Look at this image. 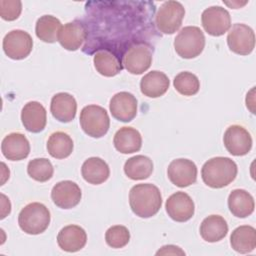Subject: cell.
Instances as JSON below:
<instances>
[{"label": "cell", "instance_id": "obj_1", "mask_svg": "<svg viewBox=\"0 0 256 256\" xmlns=\"http://www.w3.org/2000/svg\"><path fill=\"white\" fill-rule=\"evenodd\" d=\"M129 205L136 216L150 218L157 214L162 206L161 192L151 183L136 184L130 189Z\"/></svg>", "mask_w": 256, "mask_h": 256}, {"label": "cell", "instance_id": "obj_2", "mask_svg": "<svg viewBox=\"0 0 256 256\" xmlns=\"http://www.w3.org/2000/svg\"><path fill=\"white\" fill-rule=\"evenodd\" d=\"M237 165L228 157H214L204 163L201 169L203 182L211 188H223L237 176Z\"/></svg>", "mask_w": 256, "mask_h": 256}, {"label": "cell", "instance_id": "obj_3", "mask_svg": "<svg viewBox=\"0 0 256 256\" xmlns=\"http://www.w3.org/2000/svg\"><path fill=\"white\" fill-rule=\"evenodd\" d=\"M50 211L39 202H32L24 206L18 215V224L22 231L30 235L43 233L50 224Z\"/></svg>", "mask_w": 256, "mask_h": 256}, {"label": "cell", "instance_id": "obj_4", "mask_svg": "<svg viewBox=\"0 0 256 256\" xmlns=\"http://www.w3.org/2000/svg\"><path fill=\"white\" fill-rule=\"evenodd\" d=\"M205 46V36L197 26H186L180 30L174 39L176 53L185 59L199 56Z\"/></svg>", "mask_w": 256, "mask_h": 256}, {"label": "cell", "instance_id": "obj_5", "mask_svg": "<svg viewBox=\"0 0 256 256\" xmlns=\"http://www.w3.org/2000/svg\"><path fill=\"white\" fill-rule=\"evenodd\" d=\"M82 130L90 137L101 138L109 130L110 119L107 111L98 105L85 106L80 112Z\"/></svg>", "mask_w": 256, "mask_h": 256}, {"label": "cell", "instance_id": "obj_6", "mask_svg": "<svg viewBox=\"0 0 256 256\" xmlns=\"http://www.w3.org/2000/svg\"><path fill=\"white\" fill-rule=\"evenodd\" d=\"M185 9L178 1H166L158 9L155 24L163 34H173L182 25Z\"/></svg>", "mask_w": 256, "mask_h": 256}, {"label": "cell", "instance_id": "obj_7", "mask_svg": "<svg viewBox=\"0 0 256 256\" xmlns=\"http://www.w3.org/2000/svg\"><path fill=\"white\" fill-rule=\"evenodd\" d=\"M152 48L147 43L132 44L123 55L122 64L131 74L139 75L147 71L152 63Z\"/></svg>", "mask_w": 256, "mask_h": 256}, {"label": "cell", "instance_id": "obj_8", "mask_svg": "<svg viewBox=\"0 0 256 256\" xmlns=\"http://www.w3.org/2000/svg\"><path fill=\"white\" fill-rule=\"evenodd\" d=\"M4 53L13 60L26 58L32 51L33 39L26 31L16 29L8 32L3 39Z\"/></svg>", "mask_w": 256, "mask_h": 256}, {"label": "cell", "instance_id": "obj_9", "mask_svg": "<svg viewBox=\"0 0 256 256\" xmlns=\"http://www.w3.org/2000/svg\"><path fill=\"white\" fill-rule=\"evenodd\" d=\"M201 23L209 35L218 37L224 35L230 29L231 17L225 8L211 6L202 12Z\"/></svg>", "mask_w": 256, "mask_h": 256}, {"label": "cell", "instance_id": "obj_10", "mask_svg": "<svg viewBox=\"0 0 256 256\" xmlns=\"http://www.w3.org/2000/svg\"><path fill=\"white\" fill-rule=\"evenodd\" d=\"M229 49L238 55H248L255 47V34L251 27L243 23L232 26L227 35Z\"/></svg>", "mask_w": 256, "mask_h": 256}, {"label": "cell", "instance_id": "obj_11", "mask_svg": "<svg viewBox=\"0 0 256 256\" xmlns=\"http://www.w3.org/2000/svg\"><path fill=\"white\" fill-rule=\"evenodd\" d=\"M223 143L230 154L244 156L252 148V137L243 126L231 125L224 133Z\"/></svg>", "mask_w": 256, "mask_h": 256}, {"label": "cell", "instance_id": "obj_12", "mask_svg": "<svg viewBox=\"0 0 256 256\" xmlns=\"http://www.w3.org/2000/svg\"><path fill=\"white\" fill-rule=\"evenodd\" d=\"M167 176L175 186L184 188L196 182L197 167L195 163L189 159H175L168 165Z\"/></svg>", "mask_w": 256, "mask_h": 256}, {"label": "cell", "instance_id": "obj_13", "mask_svg": "<svg viewBox=\"0 0 256 256\" xmlns=\"http://www.w3.org/2000/svg\"><path fill=\"white\" fill-rule=\"evenodd\" d=\"M165 209L172 220L186 222L193 217L195 205L187 193L179 191L168 197L165 203Z\"/></svg>", "mask_w": 256, "mask_h": 256}, {"label": "cell", "instance_id": "obj_14", "mask_svg": "<svg viewBox=\"0 0 256 256\" xmlns=\"http://www.w3.org/2000/svg\"><path fill=\"white\" fill-rule=\"evenodd\" d=\"M81 189L73 181L64 180L55 184L51 191L53 203L62 209H71L77 206L81 200Z\"/></svg>", "mask_w": 256, "mask_h": 256}, {"label": "cell", "instance_id": "obj_15", "mask_svg": "<svg viewBox=\"0 0 256 256\" xmlns=\"http://www.w3.org/2000/svg\"><path fill=\"white\" fill-rule=\"evenodd\" d=\"M109 109L116 120L130 122L137 114V99L126 91L116 93L110 100Z\"/></svg>", "mask_w": 256, "mask_h": 256}, {"label": "cell", "instance_id": "obj_16", "mask_svg": "<svg viewBox=\"0 0 256 256\" xmlns=\"http://www.w3.org/2000/svg\"><path fill=\"white\" fill-rule=\"evenodd\" d=\"M1 151L6 159L11 161H20L29 155L30 144L24 134L13 132L3 138Z\"/></svg>", "mask_w": 256, "mask_h": 256}, {"label": "cell", "instance_id": "obj_17", "mask_svg": "<svg viewBox=\"0 0 256 256\" xmlns=\"http://www.w3.org/2000/svg\"><path fill=\"white\" fill-rule=\"evenodd\" d=\"M21 121L24 128L29 132L39 133L43 131L47 123L45 107L37 101L26 103L21 111Z\"/></svg>", "mask_w": 256, "mask_h": 256}, {"label": "cell", "instance_id": "obj_18", "mask_svg": "<svg viewBox=\"0 0 256 256\" xmlns=\"http://www.w3.org/2000/svg\"><path fill=\"white\" fill-rule=\"evenodd\" d=\"M87 38V31L85 26L79 21H72L62 26L58 42L60 45L69 51L78 50Z\"/></svg>", "mask_w": 256, "mask_h": 256}, {"label": "cell", "instance_id": "obj_19", "mask_svg": "<svg viewBox=\"0 0 256 256\" xmlns=\"http://www.w3.org/2000/svg\"><path fill=\"white\" fill-rule=\"evenodd\" d=\"M50 111L56 120L67 123L72 121L76 116L77 102L71 94L60 92L52 97Z\"/></svg>", "mask_w": 256, "mask_h": 256}, {"label": "cell", "instance_id": "obj_20", "mask_svg": "<svg viewBox=\"0 0 256 256\" xmlns=\"http://www.w3.org/2000/svg\"><path fill=\"white\" fill-rule=\"evenodd\" d=\"M86 242L87 234L78 225H67L57 235L58 246L66 252H77L86 245Z\"/></svg>", "mask_w": 256, "mask_h": 256}, {"label": "cell", "instance_id": "obj_21", "mask_svg": "<svg viewBox=\"0 0 256 256\" xmlns=\"http://www.w3.org/2000/svg\"><path fill=\"white\" fill-rule=\"evenodd\" d=\"M170 85L168 76L157 70H153L144 75L140 81L142 94L150 98H158L166 93Z\"/></svg>", "mask_w": 256, "mask_h": 256}, {"label": "cell", "instance_id": "obj_22", "mask_svg": "<svg viewBox=\"0 0 256 256\" xmlns=\"http://www.w3.org/2000/svg\"><path fill=\"white\" fill-rule=\"evenodd\" d=\"M113 144L117 151L123 154L137 152L142 146V137L138 130L133 127H122L114 135Z\"/></svg>", "mask_w": 256, "mask_h": 256}, {"label": "cell", "instance_id": "obj_23", "mask_svg": "<svg viewBox=\"0 0 256 256\" xmlns=\"http://www.w3.org/2000/svg\"><path fill=\"white\" fill-rule=\"evenodd\" d=\"M83 179L93 185L104 183L110 175L108 164L99 157H90L84 161L81 167Z\"/></svg>", "mask_w": 256, "mask_h": 256}, {"label": "cell", "instance_id": "obj_24", "mask_svg": "<svg viewBox=\"0 0 256 256\" xmlns=\"http://www.w3.org/2000/svg\"><path fill=\"white\" fill-rule=\"evenodd\" d=\"M230 245L238 253L246 254L256 248V230L249 225H242L234 229L230 236Z\"/></svg>", "mask_w": 256, "mask_h": 256}, {"label": "cell", "instance_id": "obj_25", "mask_svg": "<svg viewBox=\"0 0 256 256\" xmlns=\"http://www.w3.org/2000/svg\"><path fill=\"white\" fill-rule=\"evenodd\" d=\"M228 208L238 218L248 217L255 208L254 198L244 189H235L228 196Z\"/></svg>", "mask_w": 256, "mask_h": 256}, {"label": "cell", "instance_id": "obj_26", "mask_svg": "<svg viewBox=\"0 0 256 256\" xmlns=\"http://www.w3.org/2000/svg\"><path fill=\"white\" fill-rule=\"evenodd\" d=\"M200 235L203 240L214 243L222 240L228 233V224L220 215L206 217L200 225Z\"/></svg>", "mask_w": 256, "mask_h": 256}, {"label": "cell", "instance_id": "obj_27", "mask_svg": "<svg viewBox=\"0 0 256 256\" xmlns=\"http://www.w3.org/2000/svg\"><path fill=\"white\" fill-rule=\"evenodd\" d=\"M93 63L97 72L105 77H113L123 68L119 58L108 49L98 50L94 54Z\"/></svg>", "mask_w": 256, "mask_h": 256}, {"label": "cell", "instance_id": "obj_28", "mask_svg": "<svg viewBox=\"0 0 256 256\" xmlns=\"http://www.w3.org/2000/svg\"><path fill=\"white\" fill-rule=\"evenodd\" d=\"M153 172L152 160L144 155L129 158L124 164V173L132 180L147 179Z\"/></svg>", "mask_w": 256, "mask_h": 256}, {"label": "cell", "instance_id": "obj_29", "mask_svg": "<svg viewBox=\"0 0 256 256\" xmlns=\"http://www.w3.org/2000/svg\"><path fill=\"white\" fill-rule=\"evenodd\" d=\"M74 144L71 137L62 131L52 133L47 141L48 153L56 159H64L70 156Z\"/></svg>", "mask_w": 256, "mask_h": 256}, {"label": "cell", "instance_id": "obj_30", "mask_svg": "<svg viewBox=\"0 0 256 256\" xmlns=\"http://www.w3.org/2000/svg\"><path fill=\"white\" fill-rule=\"evenodd\" d=\"M62 28L59 19L52 15L41 16L35 26L36 36L43 42L54 43L58 41V35Z\"/></svg>", "mask_w": 256, "mask_h": 256}, {"label": "cell", "instance_id": "obj_31", "mask_svg": "<svg viewBox=\"0 0 256 256\" xmlns=\"http://www.w3.org/2000/svg\"><path fill=\"white\" fill-rule=\"evenodd\" d=\"M173 85L176 91L184 96L195 95L200 89V81L198 77L188 71H183L177 74L173 80Z\"/></svg>", "mask_w": 256, "mask_h": 256}, {"label": "cell", "instance_id": "obj_32", "mask_svg": "<svg viewBox=\"0 0 256 256\" xmlns=\"http://www.w3.org/2000/svg\"><path fill=\"white\" fill-rule=\"evenodd\" d=\"M28 175L38 182H46L53 176L54 169L51 162L46 158H35L27 165Z\"/></svg>", "mask_w": 256, "mask_h": 256}, {"label": "cell", "instance_id": "obj_33", "mask_svg": "<svg viewBox=\"0 0 256 256\" xmlns=\"http://www.w3.org/2000/svg\"><path fill=\"white\" fill-rule=\"evenodd\" d=\"M129 240L130 232L127 227L122 225L111 226L105 233V241L112 248H122L128 244Z\"/></svg>", "mask_w": 256, "mask_h": 256}, {"label": "cell", "instance_id": "obj_34", "mask_svg": "<svg viewBox=\"0 0 256 256\" xmlns=\"http://www.w3.org/2000/svg\"><path fill=\"white\" fill-rule=\"evenodd\" d=\"M22 11V2L19 0H1L0 16L6 21L16 20Z\"/></svg>", "mask_w": 256, "mask_h": 256}, {"label": "cell", "instance_id": "obj_35", "mask_svg": "<svg viewBox=\"0 0 256 256\" xmlns=\"http://www.w3.org/2000/svg\"><path fill=\"white\" fill-rule=\"evenodd\" d=\"M156 255H185V252L178 246L165 245L156 252Z\"/></svg>", "mask_w": 256, "mask_h": 256}, {"label": "cell", "instance_id": "obj_36", "mask_svg": "<svg viewBox=\"0 0 256 256\" xmlns=\"http://www.w3.org/2000/svg\"><path fill=\"white\" fill-rule=\"evenodd\" d=\"M1 219H3L11 211V203L4 194H1Z\"/></svg>", "mask_w": 256, "mask_h": 256}, {"label": "cell", "instance_id": "obj_37", "mask_svg": "<svg viewBox=\"0 0 256 256\" xmlns=\"http://www.w3.org/2000/svg\"><path fill=\"white\" fill-rule=\"evenodd\" d=\"M254 91H255V87H253L250 92L247 93V96H246V106L247 108H249V110L252 112V113H255L254 112Z\"/></svg>", "mask_w": 256, "mask_h": 256}]
</instances>
